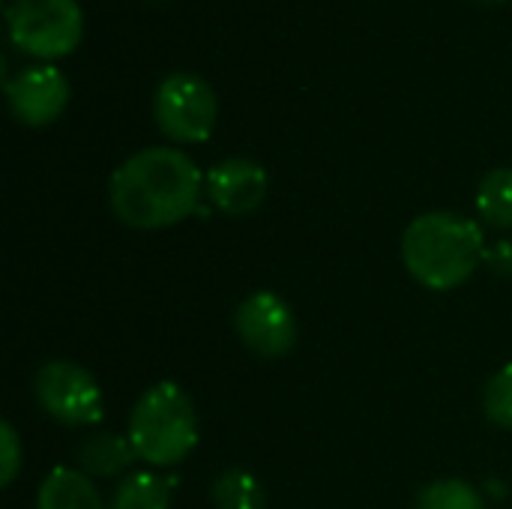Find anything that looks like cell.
<instances>
[{
  "mask_svg": "<svg viewBox=\"0 0 512 509\" xmlns=\"http://www.w3.org/2000/svg\"><path fill=\"white\" fill-rule=\"evenodd\" d=\"M204 174L177 147H144L120 162L108 180L111 213L138 231H159L198 210Z\"/></svg>",
  "mask_w": 512,
  "mask_h": 509,
  "instance_id": "obj_1",
  "label": "cell"
},
{
  "mask_svg": "<svg viewBox=\"0 0 512 509\" xmlns=\"http://www.w3.org/2000/svg\"><path fill=\"white\" fill-rule=\"evenodd\" d=\"M483 255L486 240L480 225L453 210L423 213L402 234V264L429 291L465 285Z\"/></svg>",
  "mask_w": 512,
  "mask_h": 509,
  "instance_id": "obj_2",
  "label": "cell"
},
{
  "mask_svg": "<svg viewBox=\"0 0 512 509\" xmlns=\"http://www.w3.org/2000/svg\"><path fill=\"white\" fill-rule=\"evenodd\" d=\"M129 441L153 468L180 465L198 444V414L186 390L174 381L153 384L132 408Z\"/></svg>",
  "mask_w": 512,
  "mask_h": 509,
  "instance_id": "obj_3",
  "label": "cell"
},
{
  "mask_svg": "<svg viewBox=\"0 0 512 509\" xmlns=\"http://www.w3.org/2000/svg\"><path fill=\"white\" fill-rule=\"evenodd\" d=\"M6 27L18 51L57 60L78 48L84 15L78 0H12L6 6Z\"/></svg>",
  "mask_w": 512,
  "mask_h": 509,
  "instance_id": "obj_4",
  "label": "cell"
},
{
  "mask_svg": "<svg viewBox=\"0 0 512 509\" xmlns=\"http://www.w3.org/2000/svg\"><path fill=\"white\" fill-rule=\"evenodd\" d=\"M153 114L162 129L177 144H201L213 135L219 120V99L213 87L195 72H171L156 87Z\"/></svg>",
  "mask_w": 512,
  "mask_h": 509,
  "instance_id": "obj_5",
  "label": "cell"
},
{
  "mask_svg": "<svg viewBox=\"0 0 512 509\" xmlns=\"http://www.w3.org/2000/svg\"><path fill=\"white\" fill-rule=\"evenodd\" d=\"M33 396L39 408L63 426L84 429L102 420V390L78 363L51 360L39 366L33 378Z\"/></svg>",
  "mask_w": 512,
  "mask_h": 509,
  "instance_id": "obj_6",
  "label": "cell"
},
{
  "mask_svg": "<svg viewBox=\"0 0 512 509\" xmlns=\"http://www.w3.org/2000/svg\"><path fill=\"white\" fill-rule=\"evenodd\" d=\"M234 330L240 342L264 360H279L297 345L294 309L273 291H252L243 297L234 309Z\"/></svg>",
  "mask_w": 512,
  "mask_h": 509,
  "instance_id": "obj_7",
  "label": "cell"
},
{
  "mask_svg": "<svg viewBox=\"0 0 512 509\" xmlns=\"http://www.w3.org/2000/svg\"><path fill=\"white\" fill-rule=\"evenodd\" d=\"M9 111L18 123L30 129H42L54 123L69 105V81L51 63H36L15 72L6 81Z\"/></svg>",
  "mask_w": 512,
  "mask_h": 509,
  "instance_id": "obj_8",
  "label": "cell"
},
{
  "mask_svg": "<svg viewBox=\"0 0 512 509\" xmlns=\"http://www.w3.org/2000/svg\"><path fill=\"white\" fill-rule=\"evenodd\" d=\"M270 177L261 162L249 156H228L204 174L207 198L225 216H249L267 198Z\"/></svg>",
  "mask_w": 512,
  "mask_h": 509,
  "instance_id": "obj_9",
  "label": "cell"
},
{
  "mask_svg": "<svg viewBox=\"0 0 512 509\" xmlns=\"http://www.w3.org/2000/svg\"><path fill=\"white\" fill-rule=\"evenodd\" d=\"M138 459L129 435H117V432H99L84 438V444L78 447V468L81 474L93 477H120L123 471L132 468V462Z\"/></svg>",
  "mask_w": 512,
  "mask_h": 509,
  "instance_id": "obj_10",
  "label": "cell"
},
{
  "mask_svg": "<svg viewBox=\"0 0 512 509\" xmlns=\"http://www.w3.org/2000/svg\"><path fill=\"white\" fill-rule=\"evenodd\" d=\"M36 509H108L99 498L96 483L75 471V468H54L39 492H36Z\"/></svg>",
  "mask_w": 512,
  "mask_h": 509,
  "instance_id": "obj_11",
  "label": "cell"
},
{
  "mask_svg": "<svg viewBox=\"0 0 512 509\" xmlns=\"http://www.w3.org/2000/svg\"><path fill=\"white\" fill-rule=\"evenodd\" d=\"M171 498L174 480L153 471H138L120 480L108 509H171Z\"/></svg>",
  "mask_w": 512,
  "mask_h": 509,
  "instance_id": "obj_12",
  "label": "cell"
},
{
  "mask_svg": "<svg viewBox=\"0 0 512 509\" xmlns=\"http://www.w3.org/2000/svg\"><path fill=\"white\" fill-rule=\"evenodd\" d=\"M210 501L213 509H267L264 486L243 468L222 471L210 486Z\"/></svg>",
  "mask_w": 512,
  "mask_h": 509,
  "instance_id": "obj_13",
  "label": "cell"
},
{
  "mask_svg": "<svg viewBox=\"0 0 512 509\" xmlns=\"http://www.w3.org/2000/svg\"><path fill=\"white\" fill-rule=\"evenodd\" d=\"M477 210L480 216L498 228L510 231L512 228V168H495L489 171L480 186H477Z\"/></svg>",
  "mask_w": 512,
  "mask_h": 509,
  "instance_id": "obj_14",
  "label": "cell"
},
{
  "mask_svg": "<svg viewBox=\"0 0 512 509\" xmlns=\"http://www.w3.org/2000/svg\"><path fill=\"white\" fill-rule=\"evenodd\" d=\"M414 509H486L480 489H474L468 480H438L429 483L420 495Z\"/></svg>",
  "mask_w": 512,
  "mask_h": 509,
  "instance_id": "obj_15",
  "label": "cell"
},
{
  "mask_svg": "<svg viewBox=\"0 0 512 509\" xmlns=\"http://www.w3.org/2000/svg\"><path fill=\"white\" fill-rule=\"evenodd\" d=\"M483 408H486V417H489L495 426L512 429V363L510 366H504L501 372H495L492 381L486 384Z\"/></svg>",
  "mask_w": 512,
  "mask_h": 509,
  "instance_id": "obj_16",
  "label": "cell"
},
{
  "mask_svg": "<svg viewBox=\"0 0 512 509\" xmlns=\"http://www.w3.org/2000/svg\"><path fill=\"white\" fill-rule=\"evenodd\" d=\"M24 465V450L12 423H0V483L12 486Z\"/></svg>",
  "mask_w": 512,
  "mask_h": 509,
  "instance_id": "obj_17",
  "label": "cell"
},
{
  "mask_svg": "<svg viewBox=\"0 0 512 509\" xmlns=\"http://www.w3.org/2000/svg\"><path fill=\"white\" fill-rule=\"evenodd\" d=\"M483 264H486L495 276L512 279V240H501V243H495V246H486Z\"/></svg>",
  "mask_w": 512,
  "mask_h": 509,
  "instance_id": "obj_18",
  "label": "cell"
},
{
  "mask_svg": "<svg viewBox=\"0 0 512 509\" xmlns=\"http://www.w3.org/2000/svg\"><path fill=\"white\" fill-rule=\"evenodd\" d=\"M480 3H501V0H480Z\"/></svg>",
  "mask_w": 512,
  "mask_h": 509,
  "instance_id": "obj_19",
  "label": "cell"
}]
</instances>
